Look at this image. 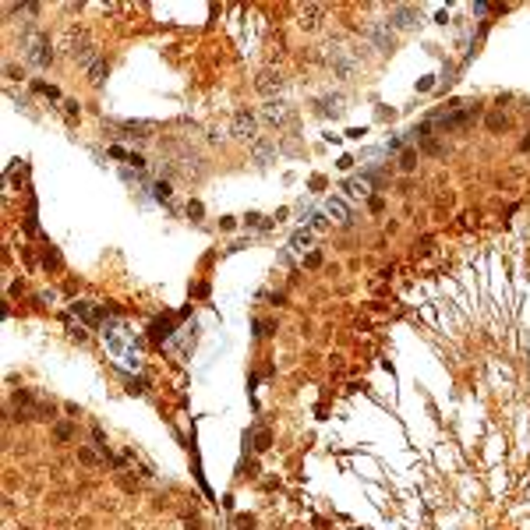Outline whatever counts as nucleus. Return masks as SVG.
<instances>
[{
  "label": "nucleus",
  "mask_w": 530,
  "mask_h": 530,
  "mask_svg": "<svg viewBox=\"0 0 530 530\" xmlns=\"http://www.w3.org/2000/svg\"><path fill=\"white\" fill-rule=\"evenodd\" d=\"M265 117H269V120H276V124H279V120H283L286 113H283V106H279V103H269V106H265Z\"/></svg>",
  "instance_id": "20e7f679"
},
{
  "label": "nucleus",
  "mask_w": 530,
  "mask_h": 530,
  "mask_svg": "<svg viewBox=\"0 0 530 530\" xmlns=\"http://www.w3.org/2000/svg\"><path fill=\"white\" fill-rule=\"evenodd\" d=\"M106 343H110V350L113 357L120 360V364H127V368H138V343H134V332H127L124 325H117L110 332H103Z\"/></svg>",
  "instance_id": "f257e3e1"
},
{
  "label": "nucleus",
  "mask_w": 530,
  "mask_h": 530,
  "mask_svg": "<svg viewBox=\"0 0 530 530\" xmlns=\"http://www.w3.org/2000/svg\"><path fill=\"white\" fill-rule=\"evenodd\" d=\"M32 60H36V64H50V53H46V42H42V39L32 42Z\"/></svg>",
  "instance_id": "7ed1b4c3"
},
{
  "label": "nucleus",
  "mask_w": 530,
  "mask_h": 530,
  "mask_svg": "<svg viewBox=\"0 0 530 530\" xmlns=\"http://www.w3.org/2000/svg\"><path fill=\"white\" fill-rule=\"evenodd\" d=\"M400 166H403V170H414V152H406V156H403V163H400Z\"/></svg>",
  "instance_id": "0eeeda50"
},
{
  "label": "nucleus",
  "mask_w": 530,
  "mask_h": 530,
  "mask_svg": "<svg viewBox=\"0 0 530 530\" xmlns=\"http://www.w3.org/2000/svg\"><path fill=\"white\" fill-rule=\"evenodd\" d=\"M325 212H329L336 223H350V209H346V202H339V198H329V202H325Z\"/></svg>",
  "instance_id": "f03ea898"
},
{
  "label": "nucleus",
  "mask_w": 530,
  "mask_h": 530,
  "mask_svg": "<svg viewBox=\"0 0 530 530\" xmlns=\"http://www.w3.org/2000/svg\"><path fill=\"white\" fill-rule=\"evenodd\" d=\"M308 240H311V233H308V230L294 233V251H304V248H308Z\"/></svg>",
  "instance_id": "39448f33"
},
{
  "label": "nucleus",
  "mask_w": 530,
  "mask_h": 530,
  "mask_svg": "<svg viewBox=\"0 0 530 530\" xmlns=\"http://www.w3.org/2000/svg\"><path fill=\"white\" fill-rule=\"evenodd\" d=\"M103 74H106V64L96 60V64H92V85H103Z\"/></svg>",
  "instance_id": "423d86ee"
}]
</instances>
